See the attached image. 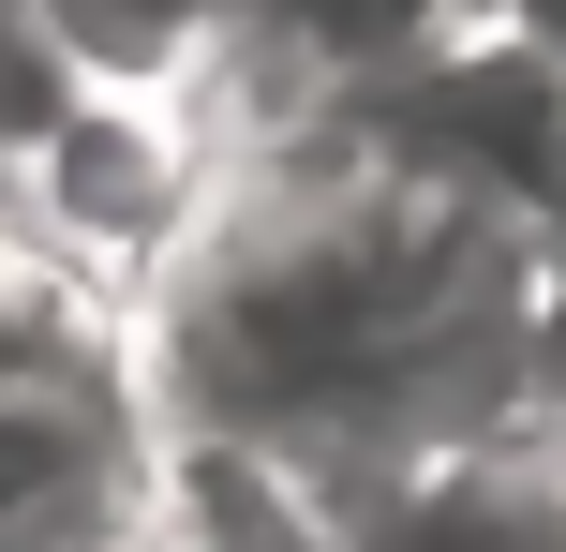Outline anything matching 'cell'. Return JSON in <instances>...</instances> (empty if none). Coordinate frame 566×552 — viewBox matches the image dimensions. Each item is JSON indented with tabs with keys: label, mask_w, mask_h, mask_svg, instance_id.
<instances>
[{
	"label": "cell",
	"mask_w": 566,
	"mask_h": 552,
	"mask_svg": "<svg viewBox=\"0 0 566 552\" xmlns=\"http://www.w3.org/2000/svg\"><path fill=\"white\" fill-rule=\"evenodd\" d=\"M0 388H135V299L0 165Z\"/></svg>",
	"instance_id": "3957f363"
},
{
	"label": "cell",
	"mask_w": 566,
	"mask_h": 552,
	"mask_svg": "<svg viewBox=\"0 0 566 552\" xmlns=\"http://www.w3.org/2000/svg\"><path fill=\"white\" fill-rule=\"evenodd\" d=\"M0 552H165L149 388H0Z\"/></svg>",
	"instance_id": "7a4b0ae2"
},
{
	"label": "cell",
	"mask_w": 566,
	"mask_h": 552,
	"mask_svg": "<svg viewBox=\"0 0 566 552\" xmlns=\"http://www.w3.org/2000/svg\"><path fill=\"white\" fill-rule=\"evenodd\" d=\"M448 15H492V30H537V45H566V0H448Z\"/></svg>",
	"instance_id": "5b68a950"
},
{
	"label": "cell",
	"mask_w": 566,
	"mask_h": 552,
	"mask_svg": "<svg viewBox=\"0 0 566 552\" xmlns=\"http://www.w3.org/2000/svg\"><path fill=\"white\" fill-rule=\"evenodd\" d=\"M522 299L537 239L402 165L373 105H328L313 135L209 165V209L135 284V388L165 448L269 464L313 552H358L402 478L507 434Z\"/></svg>",
	"instance_id": "6da1fadb"
},
{
	"label": "cell",
	"mask_w": 566,
	"mask_h": 552,
	"mask_svg": "<svg viewBox=\"0 0 566 552\" xmlns=\"http://www.w3.org/2000/svg\"><path fill=\"white\" fill-rule=\"evenodd\" d=\"M239 0H30V30L60 45L75 90H135V105H179L195 60L224 45Z\"/></svg>",
	"instance_id": "277c9868"
}]
</instances>
